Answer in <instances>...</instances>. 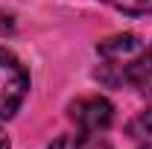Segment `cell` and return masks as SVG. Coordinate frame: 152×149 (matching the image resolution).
<instances>
[{
    "instance_id": "6da1fadb",
    "label": "cell",
    "mask_w": 152,
    "mask_h": 149,
    "mask_svg": "<svg viewBox=\"0 0 152 149\" xmlns=\"http://www.w3.org/2000/svg\"><path fill=\"white\" fill-rule=\"evenodd\" d=\"M29 91V73L9 50L0 47V117L9 120Z\"/></svg>"
},
{
    "instance_id": "7a4b0ae2",
    "label": "cell",
    "mask_w": 152,
    "mask_h": 149,
    "mask_svg": "<svg viewBox=\"0 0 152 149\" xmlns=\"http://www.w3.org/2000/svg\"><path fill=\"white\" fill-rule=\"evenodd\" d=\"M70 120L82 131H105L114 123V105L105 96H82L70 102Z\"/></svg>"
},
{
    "instance_id": "3957f363",
    "label": "cell",
    "mask_w": 152,
    "mask_h": 149,
    "mask_svg": "<svg viewBox=\"0 0 152 149\" xmlns=\"http://www.w3.org/2000/svg\"><path fill=\"white\" fill-rule=\"evenodd\" d=\"M143 47H140V41L134 35H114V38H105L102 44H99V56L105 58V67H114V70H120V79L126 76V64L132 61L137 53H140Z\"/></svg>"
},
{
    "instance_id": "277c9868",
    "label": "cell",
    "mask_w": 152,
    "mask_h": 149,
    "mask_svg": "<svg viewBox=\"0 0 152 149\" xmlns=\"http://www.w3.org/2000/svg\"><path fill=\"white\" fill-rule=\"evenodd\" d=\"M123 82H129L132 88H137L143 96H152V44L143 47V50L126 64Z\"/></svg>"
},
{
    "instance_id": "5b68a950",
    "label": "cell",
    "mask_w": 152,
    "mask_h": 149,
    "mask_svg": "<svg viewBox=\"0 0 152 149\" xmlns=\"http://www.w3.org/2000/svg\"><path fill=\"white\" fill-rule=\"evenodd\" d=\"M50 149H111V143L99 131H82V134H61L53 140Z\"/></svg>"
},
{
    "instance_id": "8992f818",
    "label": "cell",
    "mask_w": 152,
    "mask_h": 149,
    "mask_svg": "<svg viewBox=\"0 0 152 149\" xmlns=\"http://www.w3.org/2000/svg\"><path fill=\"white\" fill-rule=\"evenodd\" d=\"M102 3L114 6L123 15H149L152 12V0H102Z\"/></svg>"
},
{
    "instance_id": "52a82bcc",
    "label": "cell",
    "mask_w": 152,
    "mask_h": 149,
    "mask_svg": "<svg viewBox=\"0 0 152 149\" xmlns=\"http://www.w3.org/2000/svg\"><path fill=\"white\" fill-rule=\"evenodd\" d=\"M129 134H132V137H146V134H152V108L140 111L132 123H129Z\"/></svg>"
},
{
    "instance_id": "ba28073f",
    "label": "cell",
    "mask_w": 152,
    "mask_h": 149,
    "mask_svg": "<svg viewBox=\"0 0 152 149\" xmlns=\"http://www.w3.org/2000/svg\"><path fill=\"white\" fill-rule=\"evenodd\" d=\"M0 149H9V137H6L3 131H0Z\"/></svg>"
},
{
    "instance_id": "9c48e42d",
    "label": "cell",
    "mask_w": 152,
    "mask_h": 149,
    "mask_svg": "<svg viewBox=\"0 0 152 149\" xmlns=\"http://www.w3.org/2000/svg\"><path fill=\"white\" fill-rule=\"evenodd\" d=\"M143 149H152V143H146V146H143Z\"/></svg>"
}]
</instances>
